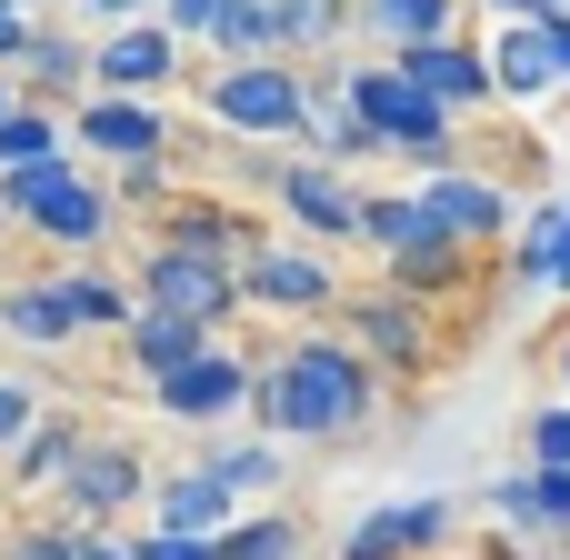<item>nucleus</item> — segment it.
Segmentation results:
<instances>
[{
  "label": "nucleus",
  "mask_w": 570,
  "mask_h": 560,
  "mask_svg": "<svg viewBox=\"0 0 570 560\" xmlns=\"http://www.w3.org/2000/svg\"><path fill=\"white\" fill-rule=\"evenodd\" d=\"M150 10H160V0H70V20H80V30H110V20H150Z\"/></svg>",
  "instance_id": "4c0bfd02"
},
{
  "label": "nucleus",
  "mask_w": 570,
  "mask_h": 560,
  "mask_svg": "<svg viewBox=\"0 0 570 560\" xmlns=\"http://www.w3.org/2000/svg\"><path fill=\"white\" fill-rule=\"evenodd\" d=\"M451 531H461L451 501H391V511H371V521L341 541V560H431Z\"/></svg>",
  "instance_id": "5701e85b"
},
{
  "label": "nucleus",
  "mask_w": 570,
  "mask_h": 560,
  "mask_svg": "<svg viewBox=\"0 0 570 560\" xmlns=\"http://www.w3.org/2000/svg\"><path fill=\"white\" fill-rule=\"evenodd\" d=\"M341 100L371 120V140H381V160H411V170H431V160H461L471 150V120H451L431 90H411L401 80V60H341Z\"/></svg>",
  "instance_id": "20e7f679"
},
{
  "label": "nucleus",
  "mask_w": 570,
  "mask_h": 560,
  "mask_svg": "<svg viewBox=\"0 0 570 560\" xmlns=\"http://www.w3.org/2000/svg\"><path fill=\"white\" fill-rule=\"evenodd\" d=\"M471 10H491V20H551L561 0H471Z\"/></svg>",
  "instance_id": "a19ab883"
},
{
  "label": "nucleus",
  "mask_w": 570,
  "mask_h": 560,
  "mask_svg": "<svg viewBox=\"0 0 570 560\" xmlns=\"http://www.w3.org/2000/svg\"><path fill=\"white\" fill-rule=\"evenodd\" d=\"M481 50H491V90H501V110H541V100H561V70H551V30H541V20H491Z\"/></svg>",
  "instance_id": "a211bd4d"
},
{
  "label": "nucleus",
  "mask_w": 570,
  "mask_h": 560,
  "mask_svg": "<svg viewBox=\"0 0 570 560\" xmlns=\"http://www.w3.org/2000/svg\"><path fill=\"white\" fill-rule=\"evenodd\" d=\"M0 220L20 240H40V250H80V261L120 240V200H110L100 170H80V150H50L30 170H0Z\"/></svg>",
  "instance_id": "f03ea898"
},
{
  "label": "nucleus",
  "mask_w": 570,
  "mask_h": 560,
  "mask_svg": "<svg viewBox=\"0 0 570 560\" xmlns=\"http://www.w3.org/2000/svg\"><path fill=\"white\" fill-rule=\"evenodd\" d=\"M70 120V150L100 160V170H130V160H180V120L170 100H130V90H90L60 110Z\"/></svg>",
  "instance_id": "9d476101"
},
{
  "label": "nucleus",
  "mask_w": 570,
  "mask_h": 560,
  "mask_svg": "<svg viewBox=\"0 0 570 560\" xmlns=\"http://www.w3.org/2000/svg\"><path fill=\"white\" fill-rule=\"evenodd\" d=\"M80 431H90V421L50 401V411H40V431L0 461V501H10V511H50V491H60V471H70V451H80Z\"/></svg>",
  "instance_id": "6ab92c4d"
},
{
  "label": "nucleus",
  "mask_w": 570,
  "mask_h": 560,
  "mask_svg": "<svg viewBox=\"0 0 570 560\" xmlns=\"http://www.w3.org/2000/svg\"><path fill=\"white\" fill-rule=\"evenodd\" d=\"M281 10V60H341V40H351V0H271Z\"/></svg>",
  "instance_id": "bb28decb"
},
{
  "label": "nucleus",
  "mask_w": 570,
  "mask_h": 560,
  "mask_svg": "<svg viewBox=\"0 0 570 560\" xmlns=\"http://www.w3.org/2000/svg\"><path fill=\"white\" fill-rule=\"evenodd\" d=\"M50 150H70V120L40 110V100H20V110L0 120V170H30V160H50Z\"/></svg>",
  "instance_id": "7c9ffc66"
},
{
  "label": "nucleus",
  "mask_w": 570,
  "mask_h": 560,
  "mask_svg": "<svg viewBox=\"0 0 570 560\" xmlns=\"http://www.w3.org/2000/svg\"><path fill=\"white\" fill-rule=\"evenodd\" d=\"M130 301L220 331V321H240V261L190 250V240H140V250H130Z\"/></svg>",
  "instance_id": "6e6552de"
},
{
  "label": "nucleus",
  "mask_w": 570,
  "mask_h": 560,
  "mask_svg": "<svg viewBox=\"0 0 570 560\" xmlns=\"http://www.w3.org/2000/svg\"><path fill=\"white\" fill-rule=\"evenodd\" d=\"M471 0H351V40H371L381 60L421 50V40H461Z\"/></svg>",
  "instance_id": "412c9836"
},
{
  "label": "nucleus",
  "mask_w": 570,
  "mask_h": 560,
  "mask_svg": "<svg viewBox=\"0 0 570 560\" xmlns=\"http://www.w3.org/2000/svg\"><path fill=\"white\" fill-rule=\"evenodd\" d=\"M271 210H281L291 230L331 240V250L361 240V180H351L341 160H311V150L291 160V150H281V160H271Z\"/></svg>",
  "instance_id": "ddd939ff"
},
{
  "label": "nucleus",
  "mask_w": 570,
  "mask_h": 560,
  "mask_svg": "<svg viewBox=\"0 0 570 560\" xmlns=\"http://www.w3.org/2000/svg\"><path fill=\"white\" fill-rule=\"evenodd\" d=\"M0 560H70V521H60V511H10Z\"/></svg>",
  "instance_id": "473e14b6"
},
{
  "label": "nucleus",
  "mask_w": 570,
  "mask_h": 560,
  "mask_svg": "<svg viewBox=\"0 0 570 560\" xmlns=\"http://www.w3.org/2000/svg\"><path fill=\"white\" fill-rule=\"evenodd\" d=\"M301 551H311V521L301 511H240L210 541V560H301Z\"/></svg>",
  "instance_id": "cd10ccee"
},
{
  "label": "nucleus",
  "mask_w": 570,
  "mask_h": 560,
  "mask_svg": "<svg viewBox=\"0 0 570 560\" xmlns=\"http://www.w3.org/2000/svg\"><path fill=\"white\" fill-rule=\"evenodd\" d=\"M401 80L411 90H431L451 120H491L501 110V90H491V50H481V30H461V40H421V50H401Z\"/></svg>",
  "instance_id": "2eb2a0df"
},
{
  "label": "nucleus",
  "mask_w": 570,
  "mask_h": 560,
  "mask_svg": "<svg viewBox=\"0 0 570 560\" xmlns=\"http://www.w3.org/2000/svg\"><path fill=\"white\" fill-rule=\"evenodd\" d=\"M30 30H40V10H20V0H0V70H20V50H30Z\"/></svg>",
  "instance_id": "e433bc0d"
},
{
  "label": "nucleus",
  "mask_w": 570,
  "mask_h": 560,
  "mask_svg": "<svg viewBox=\"0 0 570 560\" xmlns=\"http://www.w3.org/2000/svg\"><path fill=\"white\" fill-rule=\"evenodd\" d=\"M10 110H20V70H0V120H10Z\"/></svg>",
  "instance_id": "79ce46f5"
},
{
  "label": "nucleus",
  "mask_w": 570,
  "mask_h": 560,
  "mask_svg": "<svg viewBox=\"0 0 570 560\" xmlns=\"http://www.w3.org/2000/svg\"><path fill=\"white\" fill-rule=\"evenodd\" d=\"M411 190H421V210H431L461 250H501V240L521 230V190H511L501 170H481L471 150H461V160H431Z\"/></svg>",
  "instance_id": "9b49d317"
},
{
  "label": "nucleus",
  "mask_w": 570,
  "mask_h": 560,
  "mask_svg": "<svg viewBox=\"0 0 570 560\" xmlns=\"http://www.w3.org/2000/svg\"><path fill=\"white\" fill-rule=\"evenodd\" d=\"M250 431L291 451H351L381 431V371L341 331H291L250 371Z\"/></svg>",
  "instance_id": "f257e3e1"
},
{
  "label": "nucleus",
  "mask_w": 570,
  "mask_h": 560,
  "mask_svg": "<svg viewBox=\"0 0 570 560\" xmlns=\"http://www.w3.org/2000/svg\"><path fill=\"white\" fill-rule=\"evenodd\" d=\"M361 250H381V281L391 291H411V301H461L471 291V271H481V250H461L431 210H421V190H361Z\"/></svg>",
  "instance_id": "7ed1b4c3"
},
{
  "label": "nucleus",
  "mask_w": 570,
  "mask_h": 560,
  "mask_svg": "<svg viewBox=\"0 0 570 560\" xmlns=\"http://www.w3.org/2000/svg\"><path fill=\"white\" fill-rule=\"evenodd\" d=\"M100 180H110L120 220H150V210H160V200L180 190V170H170V160H130V170H100Z\"/></svg>",
  "instance_id": "2f4dec72"
},
{
  "label": "nucleus",
  "mask_w": 570,
  "mask_h": 560,
  "mask_svg": "<svg viewBox=\"0 0 570 560\" xmlns=\"http://www.w3.org/2000/svg\"><path fill=\"white\" fill-rule=\"evenodd\" d=\"M200 50H210V60H281V10H271V0H230Z\"/></svg>",
  "instance_id": "c756f323"
},
{
  "label": "nucleus",
  "mask_w": 570,
  "mask_h": 560,
  "mask_svg": "<svg viewBox=\"0 0 570 560\" xmlns=\"http://www.w3.org/2000/svg\"><path fill=\"white\" fill-rule=\"evenodd\" d=\"M481 501H491L511 531H551V541H570V471H551V461H531V471L491 481Z\"/></svg>",
  "instance_id": "a878e982"
},
{
  "label": "nucleus",
  "mask_w": 570,
  "mask_h": 560,
  "mask_svg": "<svg viewBox=\"0 0 570 560\" xmlns=\"http://www.w3.org/2000/svg\"><path fill=\"white\" fill-rule=\"evenodd\" d=\"M0 250H10V220H0Z\"/></svg>",
  "instance_id": "a18cd8bd"
},
{
  "label": "nucleus",
  "mask_w": 570,
  "mask_h": 560,
  "mask_svg": "<svg viewBox=\"0 0 570 560\" xmlns=\"http://www.w3.org/2000/svg\"><path fill=\"white\" fill-rule=\"evenodd\" d=\"M531 461H551V471H570V401H551V411H531Z\"/></svg>",
  "instance_id": "f704fd0d"
},
{
  "label": "nucleus",
  "mask_w": 570,
  "mask_h": 560,
  "mask_svg": "<svg viewBox=\"0 0 570 560\" xmlns=\"http://www.w3.org/2000/svg\"><path fill=\"white\" fill-rule=\"evenodd\" d=\"M341 250L331 240H311V230H261L250 250H240V311H271V321H331L341 311Z\"/></svg>",
  "instance_id": "423d86ee"
},
{
  "label": "nucleus",
  "mask_w": 570,
  "mask_h": 560,
  "mask_svg": "<svg viewBox=\"0 0 570 560\" xmlns=\"http://www.w3.org/2000/svg\"><path fill=\"white\" fill-rule=\"evenodd\" d=\"M130 560H210V541H190V531H130Z\"/></svg>",
  "instance_id": "c9c22d12"
},
{
  "label": "nucleus",
  "mask_w": 570,
  "mask_h": 560,
  "mask_svg": "<svg viewBox=\"0 0 570 560\" xmlns=\"http://www.w3.org/2000/svg\"><path fill=\"white\" fill-rule=\"evenodd\" d=\"M541 30H551V70H561V100H570V10H551Z\"/></svg>",
  "instance_id": "ea45409f"
},
{
  "label": "nucleus",
  "mask_w": 570,
  "mask_h": 560,
  "mask_svg": "<svg viewBox=\"0 0 570 560\" xmlns=\"http://www.w3.org/2000/svg\"><path fill=\"white\" fill-rule=\"evenodd\" d=\"M70 560H130L120 531H70Z\"/></svg>",
  "instance_id": "58836bf2"
},
{
  "label": "nucleus",
  "mask_w": 570,
  "mask_h": 560,
  "mask_svg": "<svg viewBox=\"0 0 570 560\" xmlns=\"http://www.w3.org/2000/svg\"><path fill=\"white\" fill-rule=\"evenodd\" d=\"M140 501H150V461H140V441H130V431H80V451H70L50 511H60L70 531H120Z\"/></svg>",
  "instance_id": "1a4fd4ad"
},
{
  "label": "nucleus",
  "mask_w": 570,
  "mask_h": 560,
  "mask_svg": "<svg viewBox=\"0 0 570 560\" xmlns=\"http://www.w3.org/2000/svg\"><path fill=\"white\" fill-rule=\"evenodd\" d=\"M561 401H570V331H561Z\"/></svg>",
  "instance_id": "37998d69"
},
{
  "label": "nucleus",
  "mask_w": 570,
  "mask_h": 560,
  "mask_svg": "<svg viewBox=\"0 0 570 560\" xmlns=\"http://www.w3.org/2000/svg\"><path fill=\"white\" fill-rule=\"evenodd\" d=\"M110 341H120V371H130V381L150 391V381H170L180 361H200V351H210L220 331H200V321H180V311H150V301H140V311H130V321H120Z\"/></svg>",
  "instance_id": "4be33fe9"
},
{
  "label": "nucleus",
  "mask_w": 570,
  "mask_h": 560,
  "mask_svg": "<svg viewBox=\"0 0 570 560\" xmlns=\"http://www.w3.org/2000/svg\"><path fill=\"white\" fill-rule=\"evenodd\" d=\"M331 331H341V341H351L381 381H421V371L441 361V311H431V301H411V291H391V281L341 291Z\"/></svg>",
  "instance_id": "0eeeda50"
},
{
  "label": "nucleus",
  "mask_w": 570,
  "mask_h": 560,
  "mask_svg": "<svg viewBox=\"0 0 570 560\" xmlns=\"http://www.w3.org/2000/svg\"><path fill=\"white\" fill-rule=\"evenodd\" d=\"M0 341H20V351H70L80 341V311H70L60 271H10L0 281Z\"/></svg>",
  "instance_id": "aec40b11"
},
{
  "label": "nucleus",
  "mask_w": 570,
  "mask_h": 560,
  "mask_svg": "<svg viewBox=\"0 0 570 560\" xmlns=\"http://www.w3.org/2000/svg\"><path fill=\"white\" fill-rule=\"evenodd\" d=\"M250 351H230V341H210L200 361H180L170 381H150V411L170 421V431H230V421H250Z\"/></svg>",
  "instance_id": "f8f14e48"
},
{
  "label": "nucleus",
  "mask_w": 570,
  "mask_h": 560,
  "mask_svg": "<svg viewBox=\"0 0 570 560\" xmlns=\"http://www.w3.org/2000/svg\"><path fill=\"white\" fill-rule=\"evenodd\" d=\"M190 80V40H170L160 20H110L90 30V90H130V100H160Z\"/></svg>",
  "instance_id": "4468645a"
},
{
  "label": "nucleus",
  "mask_w": 570,
  "mask_h": 560,
  "mask_svg": "<svg viewBox=\"0 0 570 560\" xmlns=\"http://www.w3.org/2000/svg\"><path fill=\"white\" fill-rule=\"evenodd\" d=\"M501 250H511V261H501L511 291H551V301H570V200H541Z\"/></svg>",
  "instance_id": "b1692460"
},
{
  "label": "nucleus",
  "mask_w": 570,
  "mask_h": 560,
  "mask_svg": "<svg viewBox=\"0 0 570 560\" xmlns=\"http://www.w3.org/2000/svg\"><path fill=\"white\" fill-rule=\"evenodd\" d=\"M20 100H40V110L90 100V30H80L70 10H40V30H30V50H20Z\"/></svg>",
  "instance_id": "f3484780"
},
{
  "label": "nucleus",
  "mask_w": 570,
  "mask_h": 560,
  "mask_svg": "<svg viewBox=\"0 0 570 560\" xmlns=\"http://www.w3.org/2000/svg\"><path fill=\"white\" fill-rule=\"evenodd\" d=\"M40 411H50V391H40L30 371H0V461H10V451L40 431Z\"/></svg>",
  "instance_id": "72a5a7b5"
},
{
  "label": "nucleus",
  "mask_w": 570,
  "mask_h": 560,
  "mask_svg": "<svg viewBox=\"0 0 570 560\" xmlns=\"http://www.w3.org/2000/svg\"><path fill=\"white\" fill-rule=\"evenodd\" d=\"M190 441H200L190 461H200L240 511H261L271 491H291V441H261L250 421H230V431H190Z\"/></svg>",
  "instance_id": "dca6fc26"
},
{
  "label": "nucleus",
  "mask_w": 570,
  "mask_h": 560,
  "mask_svg": "<svg viewBox=\"0 0 570 560\" xmlns=\"http://www.w3.org/2000/svg\"><path fill=\"white\" fill-rule=\"evenodd\" d=\"M60 291H70V311H80V341H110V331L140 311V301H130V281H110L100 261H70V271H60Z\"/></svg>",
  "instance_id": "c85d7f7f"
},
{
  "label": "nucleus",
  "mask_w": 570,
  "mask_h": 560,
  "mask_svg": "<svg viewBox=\"0 0 570 560\" xmlns=\"http://www.w3.org/2000/svg\"><path fill=\"white\" fill-rule=\"evenodd\" d=\"M20 10H70V0H20Z\"/></svg>",
  "instance_id": "c03bdc74"
},
{
  "label": "nucleus",
  "mask_w": 570,
  "mask_h": 560,
  "mask_svg": "<svg viewBox=\"0 0 570 560\" xmlns=\"http://www.w3.org/2000/svg\"><path fill=\"white\" fill-rule=\"evenodd\" d=\"M561 10H570V0H561Z\"/></svg>",
  "instance_id": "49530a36"
},
{
  "label": "nucleus",
  "mask_w": 570,
  "mask_h": 560,
  "mask_svg": "<svg viewBox=\"0 0 570 560\" xmlns=\"http://www.w3.org/2000/svg\"><path fill=\"white\" fill-rule=\"evenodd\" d=\"M150 521H160V531H190V541H220V531L240 521V501H230L200 461H180V471L150 481Z\"/></svg>",
  "instance_id": "393cba45"
},
{
  "label": "nucleus",
  "mask_w": 570,
  "mask_h": 560,
  "mask_svg": "<svg viewBox=\"0 0 570 560\" xmlns=\"http://www.w3.org/2000/svg\"><path fill=\"white\" fill-rule=\"evenodd\" d=\"M190 100H200V120H210L220 140H301L311 70H301V60H210Z\"/></svg>",
  "instance_id": "39448f33"
}]
</instances>
